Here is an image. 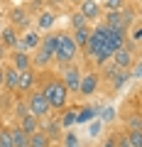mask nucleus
Wrapping results in <instances>:
<instances>
[{
    "label": "nucleus",
    "instance_id": "obj_8",
    "mask_svg": "<svg viewBox=\"0 0 142 147\" xmlns=\"http://www.w3.org/2000/svg\"><path fill=\"white\" fill-rule=\"evenodd\" d=\"M39 42H42V32H37V30H27L25 34H20V39H17V47L15 49H20V52H34V49L39 47Z\"/></svg>",
    "mask_w": 142,
    "mask_h": 147
},
{
    "label": "nucleus",
    "instance_id": "obj_27",
    "mask_svg": "<svg viewBox=\"0 0 142 147\" xmlns=\"http://www.w3.org/2000/svg\"><path fill=\"white\" fill-rule=\"evenodd\" d=\"M44 132L49 135V140H54V137H59V125H57V123H47Z\"/></svg>",
    "mask_w": 142,
    "mask_h": 147
},
{
    "label": "nucleus",
    "instance_id": "obj_21",
    "mask_svg": "<svg viewBox=\"0 0 142 147\" xmlns=\"http://www.w3.org/2000/svg\"><path fill=\"white\" fill-rule=\"evenodd\" d=\"M127 81H130V71H125V69H120V71H118L115 76L110 79V84H113V88H115V91H120L122 86L127 84Z\"/></svg>",
    "mask_w": 142,
    "mask_h": 147
},
{
    "label": "nucleus",
    "instance_id": "obj_35",
    "mask_svg": "<svg viewBox=\"0 0 142 147\" xmlns=\"http://www.w3.org/2000/svg\"><path fill=\"white\" fill-rule=\"evenodd\" d=\"M5 57H7V49L3 47V44H0V61H3V59H5Z\"/></svg>",
    "mask_w": 142,
    "mask_h": 147
},
{
    "label": "nucleus",
    "instance_id": "obj_3",
    "mask_svg": "<svg viewBox=\"0 0 142 147\" xmlns=\"http://www.w3.org/2000/svg\"><path fill=\"white\" fill-rule=\"evenodd\" d=\"M76 57H79V47H76V42L71 39V32H59L57 37V49H54V61H59L64 66V64H74Z\"/></svg>",
    "mask_w": 142,
    "mask_h": 147
},
{
    "label": "nucleus",
    "instance_id": "obj_40",
    "mask_svg": "<svg viewBox=\"0 0 142 147\" xmlns=\"http://www.w3.org/2000/svg\"><path fill=\"white\" fill-rule=\"evenodd\" d=\"M15 3H20V0H15Z\"/></svg>",
    "mask_w": 142,
    "mask_h": 147
},
{
    "label": "nucleus",
    "instance_id": "obj_33",
    "mask_svg": "<svg viewBox=\"0 0 142 147\" xmlns=\"http://www.w3.org/2000/svg\"><path fill=\"white\" fill-rule=\"evenodd\" d=\"M100 147H115V132H110V135H108V140H105Z\"/></svg>",
    "mask_w": 142,
    "mask_h": 147
},
{
    "label": "nucleus",
    "instance_id": "obj_18",
    "mask_svg": "<svg viewBox=\"0 0 142 147\" xmlns=\"http://www.w3.org/2000/svg\"><path fill=\"white\" fill-rule=\"evenodd\" d=\"M30 147H52V140L44 130H34L30 132Z\"/></svg>",
    "mask_w": 142,
    "mask_h": 147
},
{
    "label": "nucleus",
    "instance_id": "obj_9",
    "mask_svg": "<svg viewBox=\"0 0 142 147\" xmlns=\"http://www.w3.org/2000/svg\"><path fill=\"white\" fill-rule=\"evenodd\" d=\"M79 12L88 22H98L100 17H103V7H100L98 0H81L79 3Z\"/></svg>",
    "mask_w": 142,
    "mask_h": 147
},
{
    "label": "nucleus",
    "instance_id": "obj_29",
    "mask_svg": "<svg viewBox=\"0 0 142 147\" xmlns=\"http://www.w3.org/2000/svg\"><path fill=\"white\" fill-rule=\"evenodd\" d=\"M76 123V115H74V110H66V113H64V118H61V125L66 127V125H74Z\"/></svg>",
    "mask_w": 142,
    "mask_h": 147
},
{
    "label": "nucleus",
    "instance_id": "obj_10",
    "mask_svg": "<svg viewBox=\"0 0 142 147\" xmlns=\"http://www.w3.org/2000/svg\"><path fill=\"white\" fill-rule=\"evenodd\" d=\"M34 86H37V74H34V69L20 71V76H17V93H30Z\"/></svg>",
    "mask_w": 142,
    "mask_h": 147
},
{
    "label": "nucleus",
    "instance_id": "obj_22",
    "mask_svg": "<svg viewBox=\"0 0 142 147\" xmlns=\"http://www.w3.org/2000/svg\"><path fill=\"white\" fill-rule=\"evenodd\" d=\"M127 5V0H103L100 7H105V12H115V10H122Z\"/></svg>",
    "mask_w": 142,
    "mask_h": 147
},
{
    "label": "nucleus",
    "instance_id": "obj_7",
    "mask_svg": "<svg viewBox=\"0 0 142 147\" xmlns=\"http://www.w3.org/2000/svg\"><path fill=\"white\" fill-rule=\"evenodd\" d=\"M98 86H100V76H98L96 71H86V74H81L79 91H76V93H81V96H93L96 91H98Z\"/></svg>",
    "mask_w": 142,
    "mask_h": 147
},
{
    "label": "nucleus",
    "instance_id": "obj_15",
    "mask_svg": "<svg viewBox=\"0 0 142 147\" xmlns=\"http://www.w3.org/2000/svg\"><path fill=\"white\" fill-rule=\"evenodd\" d=\"M54 22H57V15H54L52 10L39 12V17H37V32H49L54 27Z\"/></svg>",
    "mask_w": 142,
    "mask_h": 147
},
{
    "label": "nucleus",
    "instance_id": "obj_23",
    "mask_svg": "<svg viewBox=\"0 0 142 147\" xmlns=\"http://www.w3.org/2000/svg\"><path fill=\"white\" fill-rule=\"evenodd\" d=\"M0 147H12V135L7 125H0Z\"/></svg>",
    "mask_w": 142,
    "mask_h": 147
},
{
    "label": "nucleus",
    "instance_id": "obj_38",
    "mask_svg": "<svg viewBox=\"0 0 142 147\" xmlns=\"http://www.w3.org/2000/svg\"><path fill=\"white\" fill-rule=\"evenodd\" d=\"M3 27H5V25H3V22H0V34H3Z\"/></svg>",
    "mask_w": 142,
    "mask_h": 147
},
{
    "label": "nucleus",
    "instance_id": "obj_25",
    "mask_svg": "<svg viewBox=\"0 0 142 147\" xmlns=\"http://www.w3.org/2000/svg\"><path fill=\"white\" fill-rule=\"evenodd\" d=\"M86 25H91V22L86 20V17L81 15L79 10H76V12H71V30H79V27H86Z\"/></svg>",
    "mask_w": 142,
    "mask_h": 147
},
{
    "label": "nucleus",
    "instance_id": "obj_5",
    "mask_svg": "<svg viewBox=\"0 0 142 147\" xmlns=\"http://www.w3.org/2000/svg\"><path fill=\"white\" fill-rule=\"evenodd\" d=\"M81 74H83V71H81L76 64H64V66H61V76H59V79L64 81V86H66L69 93H76V91H79Z\"/></svg>",
    "mask_w": 142,
    "mask_h": 147
},
{
    "label": "nucleus",
    "instance_id": "obj_19",
    "mask_svg": "<svg viewBox=\"0 0 142 147\" xmlns=\"http://www.w3.org/2000/svg\"><path fill=\"white\" fill-rule=\"evenodd\" d=\"M17 127H22V130L27 132V135H30V132H34V130H39V120L34 115H30V113H27V115H22V118H17Z\"/></svg>",
    "mask_w": 142,
    "mask_h": 147
},
{
    "label": "nucleus",
    "instance_id": "obj_1",
    "mask_svg": "<svg viewBox=\"0 0 142 147\" xmlns=\"http://www.w3.org/2000/svg\"><path fill=\"white\" fill-rule=\"evenodd\" d=\"M86 49H88V57L93 59L98 66H105V64L110 61V57H113L115 49L108 42V30H105L103 25L91 27V39H88V44H86Z\"/></svg>",
    "mask_w": 142,
    "mask_h": 147
},
{
    "label": "nucleus",
    "instance_id": "obj_14",
    "mask_svg": "<svg viewBox=\"0 0 142 147\" xmlns=\"http://www.w3.org/2000/svg\"><path fill=\"white\" fill-rule=\"evenodd\" d=\"M10 20H12V27H15L17 32L30 27V15H27V10H22V7H15V10L10 12Z\"/></svg>",
    "mask_w": 142,
    "mask_h": 147
},
{
    "label": "nucleus",
    "instance_id": "obj_2",
    "mask_svg": "<svg viewBox=\"0 0 142 147\" xmlns=\"http://www.w3.org/2000/svg\"><path fill=\"white\" fill-rule=\"evenodd\" d=\"M39 91L44 93V98H47V103H49L52 110H64L69 105V96L71 93L66 91V86H64V81L59 79V76H52Z\"/></svg>",
    "mask_w": 142,
    "mask_h": 147
},
{
    "label": "nucleus",
    "instance_id": "obj_31",
    "mask_svg": "<svg viewBox=\"0 0 142 147\" xmlns=\"http://www.w3.org/2000/svg\"><path fill=\"white\" fill-rule=\"evenodd\" d=\"M15 115H17V118L27 115V103H25V100H20V103L15 105Z\"/></svg>",
    "mask_w": 142,
    "mask_h": 147
},
{
    "label": "nucleus",
    "instance_id": "obj_41",
    "mask_svg": "<svg viewBox=\"0 0 142 147\" xmlns=\"http://www.w3.org/2000/svg\"><path fill=\"white\" fill-rule=\"evenodd\" d=\"M0 15H3V12H0Z\"/></svg>",
    "mask_w": 142,
    "mask_h": 147
},
{
    "label": "nucleus",
    "instance_id": "obj_26",
    "mask_svg": "<svg viewBox=\"0 0 142 147\" xmlns=\"http://www.w3.org/2000/svg\"><path fill=\"white\" fill-rule=\"evenodd\" d=\"M93 113H96V110L91 108V105L81 108V110H79V115H76V123H86V120H91V118H93Z\"/></svg>",
    "mask_w": 142,
    "mask_h": 147
},
{
    "label": "nucleus",
    "instance_id": "obj_11",
    "mask_svg": "<svg viewBox=\"0 0 142 147\" xmlns=\"http://www.w3.org/2000/svg\"><path fill=\"white\" fill-rule=\"evenodd\" d=\"M10 66H15L17 71H27V69H32V54L20 52V49H12V54H10Z\"/></svg>",
    "mask_w": 142,
    "mask_h": 147
},
{
    "label": "nucleus",
    "instance_id": "obj_4",
    "mask_svg": "<svg viewBox=\"0 0 142 147\" xmlns=\"http://www.w3.org/2000/svg\"><path fill=\"white\" fill-rule=\"evenodd\" d=\"M25 103H27V113H30V115H34L37 120L52 115V108H49L47 98H44V93H42L39 88H32L30 96L25 98Z\"/></svg>",
    "mask_w": 142,
    "mask_h": 147
},
{
    "label": "nucleus",
    "instance_id": "obj_16",
    "mask_svg": "<svg viewBox=\"0 0 142 147\" xmlns=\"http://www.w3.org/2000/svg\"><path fill=\"white\" fill-rule=\"evenodd\" d=\"M71 39L76 42V47H83L86 49V44H88V39H91V25H86V27H79V30H71Z\"/></svg>",
    "mask_w": 142,
    "mask_h": 147
},
{
    "label": "nucleus",
    "instance_id": "obj_37",
    "mask_svg": "<svg viewBox=\"0 0 142 147\" xmlns=\"http://www.w3.org/2000/svg\"><path fill=\"white\" fill-rule=\"evenodd\" d=\"M69 3H71V5H79V3H81V0H69Z\"/></svg>",
    "mask_w": 142,
    "mask_h": 147
},
{
    "label": "nucleus",
    "instance_id": "obj_13",
    "mask_svg": "<svg viewBox=\"0 0 142 147\" xmlns=\"http://www.w3.org/2000/svg\"><path fill=\"white\" fill-rule=\"evenodd\" d=\"M17 76H20V71H17L15 66H3V88L7 91V93H12V91H17Z\"/></svg>",
    "mask_w": 142,
    "mask_h": 147
},
{
    "label": "nucleus",
    "instance_id": "obj_24",
    "mask_svg": "<svg viewBox=\"0 0 142 147\" xmlns=\"http://www.w3.org/2000/svg\"><path fill=\"white\" fill-rule=\"evenodd\" d=\"M127 140H130V147H142V130H125Z\"/></svg>",
    "mask_w": 142,
    "mask_h": 147
},
{
    "label": "nucleus",
    "instance_id": "obj_28",
    "mask_svg": "<svg viewBox=\"0 0 142 147\" xmlns=\"http://www.w3.org/2000/svg\"><path fill=\"white\" fill-rule=\"evenodd\" d=\"M115 147H130V140L125 132H115Z\"/></svg>",
    "mask_w": 142,
    "mask_h": 147
},
{
    "label": "nucleus",
    "instance_id": "obj_34",
    "mask_svg": "<svg viewBox=\"0 0 142 147\" xmlns=\"http://www.w3.org/2000/svg\"><path fill=\"white\" fill-rule=\"evenodd\" d=\"M113 113H115V110H113V108H108V110L103 113V120H113Z\"/></svg>",
    "mask_w": 142,
    "mask_h": 147
},
{
    "label": "nucleus",
    "instance_id": "obj_12",
    "mask_svg": "<svg viewBox=\"0 0 142 147\" xmlns=\"http://www.w3.org/2000/svg\"><path fill=\"white\" fill-rule=\"evenodd\" d=\"M17 39H20V32H17L12 25H5V27H3V34H0V44H3L7 52H12V49L17 47Z\"/></svg>",
    "mask_w": 142,
    "mask_h": 147
},
{
    "label": "nucleus",
    "instance_id": "obj_20",
    "mask_svg": "<svg viewBox=\"0 0 142 147\" xmlns=\"http://www.w3.org/2000/svg\"><path fill=\"white\" fill-rule=\"evenodd\" d=\"M125 130H142V115L140 113H130V115H125Z\"/></svg>",
    "mask_w": 142,
    "mask_h": 147
},
{
    "label": "nucleus",
    "instance_id": "obj_39",
    "mask_svg": "<svg viewBox=\"0 0 142 147\" xmlns=\"http://www.w3.org/2000/svg\"><path fill=\"white\" fill-rule=\"evenodd\" d=\"M0 113H3V103H0Z\"/></svg>",
    "mask_w": 142,
    "mask_h": 147
},
{
    "label": "nucleus",
    "instance_id": "obj_17",
    "mask_svg": "<svg viewBox=\"0 0 142 147\" xmlns=\"http://www.w3.org/2000/svg\"><path fill=\"white\" fill-rule=\"evenodd\" d=\"M10 135H12V147H30V135H27L22 127H10Z\"/></svg>",
    "mask_w": 142,
    "mask_h": 147
},
{
    "label": "nucleus",
    "instance_id": "obj_36",
    "mask_svg": "<svg viewBox=\"0 0 142 147\" xmlns=\"http://www.w3.org/2000/svg\"><path fill=\"white\" fill-rule=\"evenodd\" d=\"M0 88H3V66H0Z\"/></svg>",
    "mask_w": 142,
    "mask_h": 147
},
{
    "label": "nucleus",
    "instance_id": "obj_30",
    "mask_svg": "<svg viewBox=\"0 0 142 147\" xmlns=\"http://www.w3.org/2000/svg\"><path fill=\"white\" fill-rule=\"evenodd\" d=\"M64 147H79V140H76L74 132H66V140H64Z\"/></svg>",
    "mask_w": 142,
    "mask_h": 147
},
{
    "label": "nucleus",
    "instance_id": "obj_32",
    "mask_svg": "<svg viewBox=\"0 0 142 147\" xmlns=\"http://www.w3.org/2000/svg\"><path fill=\"white\" fill-rule=\"evenodd\" d=\"M140 37H142V30H140V22L135 20V27H132V39H135V42H140Z\"/></svg>",
    "mask_w": 142,
    "mask_h": 147
},
{
    "label": "nucleus",
    "instance_id": "obj_6",
    "mask_svg": "<svg viewBox=\"0 0 142 147\" xmlns=\"http://www.w3.org/2000/svg\"><path fill=\"white\" fill-rule=\"evenodd\" d=\"M135 49L132 47H120V49H115L113 52V57H110V61H113V66H118V69H125V71H130V66L135 64Z\"/></svg>",
    "mask_w": 142,
    "mask_h": 147
}]
</instances>
